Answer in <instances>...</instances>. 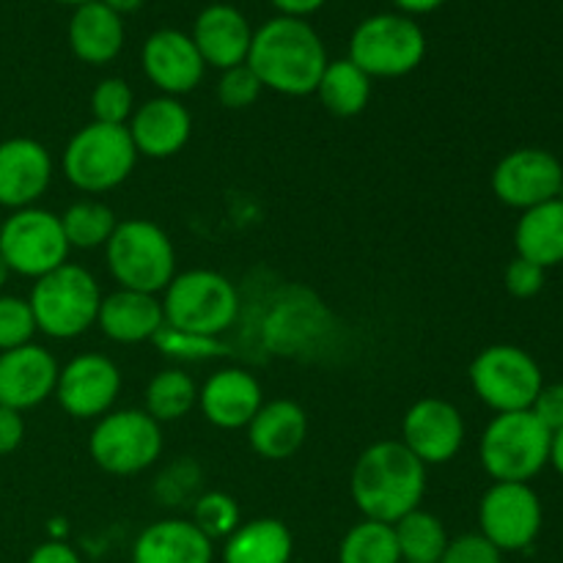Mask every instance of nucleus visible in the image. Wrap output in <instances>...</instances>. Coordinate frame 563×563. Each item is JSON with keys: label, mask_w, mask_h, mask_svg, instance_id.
Here are the masks:
<instances>
[{"label": "nucleus", "mask_w": 563, "mask_h": 563, "mask_svg": "<svg viewBox=\"0 0 563 563\" xmlns=\"http://www.w3.org/2000/svg\"><path fill=\"white\" fill-rule=\"evenodd\" d=\"M88 454L108 476H137L163 454V429L146 410H110L91 429Z\"/></svg>", "instance_id": "9d476101"}, {"label": "nucleus", "mask_w": 563, "mask_h": 563, "mask_svg": "<svg viewBox=\"0 0 563 563\" xmlns=\"http://www.w3.org/2000/svg\"><path fill=\"white\" fill-rule=\"evenodd\" d=\"M102 297L99 280L86 267L66 262L53 273L36 278L27 302L38 333L69 341L97 324Z\"/></svg>", "instance_id": "7ed1b4c3"}, {"label": "nucleus", "mask_w": 563, "mask_h": 563, "mask_svg": "<svg viewBox=\"0 0 563 563\" xmlns=\"http://www.w3.org/2000/svg\"><path fill=\"white\" fill-rule=\"evenodd\" d=\"M121 394V372L108 355L82 352L58 372L55 399L77 421H99L113 410Z\"/></svg>", "instance_id": "4468645a"}, {"label": "nucleus", "mask_w": 563, "mask_h": 563, "mask_svg": "<svg viewBox=\"0 0 563 563\" xmlns=\"http://www.w3.org/2000/svg\"><path fill=\"white\" fill-rule=\"evenodd\" d=\"M245 64L262 88L284 97H308L317 93L330 58L319 33L306 20L273 16L253 31Z\"/></svg>", "instance_id": "f03ea898"}, {"label": "nucleus", "mask_w": 563, "mask_h": 563, "mask_svg": "<svg viewBox=\"0 0 563 563\" xmlns=\"http://www.w3.org/2000/svg\"><path fill=\"white\" fill-rule=\"evenodd\" d=\"M278 9V16H291V20H306L317 14L328 0H269Z\"/></svg>", "instance_id": "c03bdc74"}, {"label": "nucleus", "mask_w": 563, "mask_h": 563, "mask_svg": "<svg viewBox=\"0 0 563 563\" xmlns=\"http://www.w3.org/2000/svg\"><path fill=\"white\" fill-rule=\"evenodd\" d=\"M163 295L165 324L187 333L220 339V333H225L240 313L236 286L214 269L176 273Z\"/></svg>", "instance_id": "0eeeda50"}, {"label": "nucleus", "mask_w": 563, "mask_h": 563, "mask_svg": "<svg viewBox=\"0 0 563 563\" xmlns=\"http://www.w3.org/2000/svg\"><path fill=\"white\" fill-rule=\"evenodd\" d=\"M60 225H64L69 247L93 251V247L108 245L119 220H115L113 209L108 203L97 201V198H80L60 214Z\"/></svg>", "instance_id": "7c9ffc66"}, {"label": "nucleus", "mask_w": 563, "mask_h": 563, "mask_svg": "<svg viewBox=\"0 0 563 563\" xmlns=\"http://www.w3.org/2000/svg\"><path fill=\"white\" fill-rule=\"evenodd\" d=\"M550 465L563 478V429L553 432V438H550Z\"/></svg>", "instance_id": "49530a36"}, {"label": "nucleus", "mask_w": 563, "mask_h": 563, "mask_svg": "<svg viewBox=\"0 0 563 563\" xmlns=\"http://www.w3.org/2000/svg\"><path fill=\"white\" fill-rule=\"evenodd\" d=\"M55 3H66V5H82V3H91V0H55Z\"/></svg>", "instance_id": "8fccbe9b"}, {"label": "nucleus", "mask_w": 563, "mask_h": 563, "mask_svg": "<svg viewBox=\"0 0 563 563\" xmlns=\"http://www.w3.org/2000/svg\"><path fill=\"white\" fill-rule=\"evenodd\" d=\"M467 377H471L473 394L489 410H495V416L531 410L533 399L544 385L537 357L515 344L484 346L473 357Z\"/></svg>", "instance_id": "1a4fd4ad"}, {"label": "nucleus", "mask_w": 563, "mask_h": 563, "mask_svg": "<svg viewBox=\"0 0 563 563\" xmlns=\"http://www.w3.org/2000/svg\"><path fill=\"white\" fill-rule=\"evenodd\" d=\"M291 555L295 537L275 517L242 522L223 544V563H289Z\"/></svg>", "instance_id": "bb28decb"}, {"label": "nucleus", "mask_w": 563, "mask_h": 563, "mask_svg": "<svg viewBox=\"0 0 563 563\" xmlns=\"http://www.w3.org/2000/svg\"><path fill=\"white\" fill-rule=\"evenodd\" d=\"M517 256L542 269L563 264V198L526 209L515 225Z\"/></svg>", "instance_id": "a878e982"}, {"label": "nucleus", "mask_w": 563, "mask_h": 563, "mask_svg": "<svg viewBox=\"0 0 563 563\" xmlns=\"http://www.w3.org/2000/svg\"><path fill=\"white\" fill-rule=\"evenodd\" d=\"M33 335H36V319L31 302L14 295H0V352L33 344Z\"/></svg>", "instance_id": "e433bc0d"}, {"label": "nucleus", "mask_w": 563, "mask_h": 563, "mask_svg": "<svg viewBox=\"0 0 563 563\" xmlns=\"http://www.w3.org/2000/svg\"><path fill=\"white\" fill-rule=\"evenodd\" d=\"M550 438L531 410L498 412L478 440V460L493 482L528 484L550 465Z\"/></svg>", "instance_id": "39448f33"}, {"label": "nucleus", "mask_w": 563, "mask_h": 563, "mask_svg": "<svg viewBox=\"0 0 563 563\" xmlns=\"http://www.w3.org/2000/svg\"><path fill=\"white\" fill-rule=\"evenodd\" d=\"M262 82L253 75L247 64L231 66V69L220 71L218 80V99L223 108L229 110H247L258 97H262Z\"/></svg>", "instance_id": "4c0bfd02"}, {"label": "nucleus", "mask_w": 563, "mask_h": 563, "mask_svg": "<svg viewBox=\"0 0 563 563\" xmlns=\"http://www.w3.org/2000/svg\"><path fill=\"white\" fill-rule=\"evenodd\" d=\"M308 438V416L297 401H264L262 410L247 423V443L253 454L267 462L291 460Z\"/></svg>", "instance_id": "5701e85b"}, {"label": "nucleus", "mask_w": 563, "mask_h": 563, "mask_svg": "<svg viewBox=\"0 0 563 563\" xmlns=\"http://www.w3.org/2000/svg\"><path fill=\"white\" fill-rule=\"evenodd\" d=\"M53 181V157L33 137H9L0 143V207H36Z\"/></svg>", "instance_id": "a211bd4d"}, {"label": "nucleus", "mask_w": 563, "mask_h": 563, "mask_svg": "<svg viewBox=\"0 0 563 563\" xmlns=\"http://www.w3.org/2000/svg\"><path fill=\"white\" fill-rule=\"evenodd\" d=\"M137 152L126 126L91 124L80 126L64 148V176L71 187L88 196L115 190L135 170Z\"/></svg>", "instance_id": "423d86ee"}, {"label": "nucleus", "mask_w": 563, "mask_h": 563, "mask_svg": "<svg viewBox=\"0 0 563 563\" xmlns=\"http://www.w3.org/2000/svg\"><path fill=\"white\" fill-rule=\"evenodd\" d=\"M445 0H394V5L399 9V14L416 16V14H429V11L440 9Z\"/></svg>", "instance_id": "a18cd8bd"}, {"label": "nucleus", "mask_w": 563, "mask_h": 563, "mask_svg": "<svg viewBox=\"0 0 563 563\" xmlns=\"http://www.w3.org/2000/svg\"><path fill=\"white\" fill-rule=\"evenodd\" d=\"M165 324L163 302L157 295L132 289H115L102 297L99 306L97 328L102 330L104 339L115 344H143L152 341Z\"/></svg>", "instance_id": "4be33fe9"}, {"label": "nucleus", "mask_w": 563, "mask_h": 563, "mask_svg": "<svg viewBox=\"0 0 563 563\" xmlns=\"http://www.w3.org/2000/svg\"><path fill=\"white\" fill-rule=\"evenodd\" d=\"M190 522L209 542H218V539H229L242 526V515L229 493L214 489V493H201L192 500Z\"/></svg>", "instance_id": "473e14b6"}, {"label": "nucleus", "mask_w": 563, "mask_h": 563, "mask_svg": "<svg viewBox=\"0 0 563 563\" xmlns=\"http://www.w3.org/2000/svg\"><path fill=\"white\" fill-rule=\"evenodd\" d=\"M141 66L143 75L165 93V97H176L190 93L192 88L201 86L203 64L201 53L192 44L190 33L176 31V27H159L152 36L143 42L141 49Z\"/></svg>", "instance_id": "dca6fc26"}, {"label": "nucleus", "mask_w": 563, "mask_h": 563, "mask_svg": "<svg viewBox=\"0 0 563 563\" xmlns=\"http://www.w3.org/2000/svg\"><path fill=\"white\" fill-rule=\"evenodd\" d=\"M264 405L262 383L245 368H220L198 388V407L212 427L247 429Z\"/></svg>", "instance_id": "aec40b11"}, {"label": "nucleus", "mask_w": 563, "mask_h": 563, "mask_svg": "<svg viewBox=\"0 0 563 563\" xmlns=\"http://www.w3.org/2000/svg\"><path fill=\"white\" fill-rule=\"evenodd\" d=\"M427 58V36L407 14L366 16L352 31L350 60L368 77H405Z\"/></svg>", "instance_id": "6e6552de"}, {"label": "nucleus", "mask_w": 563, "mask_h": 563, "mask_svg": "<svg viewBox=\"0 0 563 563\" xmlns=\"http://www.w3.org/2000/svg\"><path fill=\"white\" fill-rule=\"evenodd\" d=\"M317 97L328 113L352 119V115H361L372 99V77L350 58L330 60L317 86Z\"/></svg>", "instance_id": "cd10ccee"}, {"label": "nucleus", "mask_w": 563, "mask_h": 563, "mask_svg": "<svg viewBox=\"0 0 563 563\" xmlns=\"http://www.w3.org/2000/svg\"><path fill=\"white\" fill-rule=\"evenodd\" d=\"M203 473L190 456H179L174 465L165 467L157 476V484H154V495L163 506H185L201 495Z\"/></svg>", "instance_id": "f704fd0d"}, {"label": "nucleus", "mask_w": 563, "mask_h": 563, "mask_svg": "<svg viewBox=\"0 0 563 563\" xmlns=\"http://www.w3.org/2000/svg\"><path fill=\"white\" fill-rule=\"evenodd\" d=\"M27 563H82V559L66 542H44L33 550Z\"/></svg>", "instance_id": "37998d69"}, {"label": "nucleus", "mask_w": 563, "mask_h": 563, "mask_svg": "<svg viewBox=\"0 0 563 563\" xmlns=\"http://www.w3.org/2000/svg\"><path fill=\"white\" fill-rule=\"evenodd\" d=\"M339 563H401L394 526L377 520L352 526L339 544Z\"/></svg>", "instance_id": "2f4dec72"}, {"label": "nucleus", "mask_w": 563, "mask_h": 563, "mask_svg": "<svg viewBox=\"0 0 563 563\" xmlns=\"http://www.w3.org/2000/svg\"><path fill=\"white\" fill-rule=\"evenodd\" d=\"M495 198L511 209H526L561 198L563 165L548 148L522 146L504 154L489 176Z\"/></svg>", "instance_id": "ddd939ff"}, {"label": "nucleus", "mask_w": 563, "mask_h": 563, "mask_svg": "<svg viewBox=\"0 0 563 563\" xmlns=\"http://www.w3.org/2000/svg\"><path fill=\"white\" fill-rule=\"evenodd\" d=\"M531 412L550 429V434L563 429V383H544L533 399Z\"/></svg>", "instance_id": "a19ab883"}, {"label": "nucleus", "mask_w": 563, "mask_h": 563, "mask_svg": "<svg viewBox=\"0 0 563 563\" xmlns=\"http://www.w3.org/2000/svg\"><path fill=\"white\" fill-rule=\"evenodd\" d=\"M60 214L42 207L16 209L0 225V256L11 273L22 278H42L69 262Z\"/></svg>", "instance_id": "9b49d317"}, {"label": "nucleus", "mask_w": 563, "mask_h": 563, "mask_svg": "<svg viewBox=\"0 0 563 563\" xmlns=\"http://www.w3.org/2000/svg\"><path fill=\"white\" fill-rule=\"evenodd\" d=\"M350 493L363 520L394 526L405 515L421 509L427 465L401 440H379L355 460Z\"/></svg>", "instance_id": "f257e3e1"}, {"label": "nucleus", "mask_w": 563, "mask_h": 563, "mask_svg": "<svg viewBox=\"0 0 563 563\" xmlns=\"http://www.w3.org/2000/svg\"><path fill=\"white\" fill-rule=\"evenodd\" d=\"M440 563H504V553L484 533H462L449 539Z\"/></svg>", "instance_id": "58836bf2"}, {"label": "nucleus", "mask_w": 563, "mask_h": 563, "mask_svg": "<svg viewBox=\"0 0 563 563\" xmlns=\"http://www.w3.org/2000/svg\"><path fill=\"white\" fill-rule=\"evenodd\" d=\"M192 44L201 53L203 64L225 71L247 60L253 42V27L240 9L229 3H212L201 9L192 22Z\"/></svg>", "instance_id": "412c9836"}, {"label": "nucleus", "mask_w": 563, "mask_h": 563, "mask_svg": "<svg viewBox=\"0 0 563 563\" xmlns=\"http://www.w3.org/2000/svg\"><path fill=\"white\" fill-rule=\"evenodd\" d=\"M9 275H11V269L5 267L3 256H0V291H3V286H5V280H9Z\"/></svg>", "instance_id": "09e8293b"}, {"label": "nucleus", "mask_w": 563, "mask_h": 563, "mask_svg": "<svg viewBox=\"0 0 563 563\" xmlns=\"http://www.w3.org/2000/svg\"><path fill=\"white\" fill-rule=\"evenodd\" d=\"M137 157L168 159L187 146L192 135V115L176 97H154L135 108L126 121Z\"/></svg>", "instance_id": "6ab92c4d"}, {"label": "nucleus", "mask_w": 563, "mask_h": 563, "mask_svg": "<svg viewBox=\"0 0 563 563\" xmlns=\"http://www.w3.org/2000/svg\"><path fill=\"white\" fill-rule=\"evenodd\" d=\"M198 405V385L181 368L157 372L146 385V412L157 423L181 421Z\"/></svg>", "instance_id": "c756f323"}, {"label": "nucleus", "mask_w": 563, "mask_h": 563, "mask_svg": "<svg viewBox=\"0 0 563 563\" xmlns=\"http://www.w3.org/2000/svg\"><path fill=\"white\" fill-rule=\"evenodd\" d=\"M394 533L401 563H440L449 548V533L440 517L423 509L410 511L399 522H394Z\"/></svg>", "instance_id": "c85d7f7f"}, {"label": "nucleus", "mask_w": 563, "mask_h": 563, "mask_svg": "<svg viewBox=\"0 0 563 563\" xmlns=\"http://www.w3.org/2000/svg\"><path fill=\"white\" fill-rule=\"evenodd\" d=\"M152 344L157 346L159 355L185 363L212 361V357H220L225 352V346L220 344V339H214V335L187 333V330H176L170 328V324H163V328H159V333L154 335Z\"/></svg>", "instance_id": "72a5a7b5"}, {"label": "nucleus", "mask_w": 563, "mask_h": 563, "mask_svg": "<svg viewBox=\"0 0 563 563\" xmlns=\"http://www.w3.org/2000/svg\"><path fill=\"white\" fill-rule=\"evenodd\" d=\"M467 438L465 418L451 401L429 396L416 401L401 418V443L423 462V465H449L456 460Z\"/></svg>", "instance_id": "2eb2a0df"}, {"label": "nucleus", "mask_w": 563, "mask_h": 563, "mask_svg": "<svg viewBox=\"0 0 563 563\" xmlns=\"http://www.w3.org/2000/svg\"><path fill=\"white\" fill-rule=\"evenodd\" d=\"M544 280H548V269L528 262V258L515 256L506 264L504 286L511 297H517V300H531V297H537L539 291L544 289Z\"/></svg>", "instance_id": "ea45409f"}, {"label": "nucleus", "mask_w": 563, "mask_h": 563, "mask_svg": "<svg viewBox=\"0 0 563 563\" xmlns=\"http://www.w3.org/2000/svg\"><path fill=\"white\" fill-rule=\"evenodd\" d=\"M58 361L38 344L0 352V407L25 412L55 396Z\"/></svg>", "instance_id": "f3484780"}, {"label": "nucleus", "mask_w": 563, "mask_h": 563, "mask_svg": "<svg viewBox=\"0 0 563 563\" xmlns=\"http://www.w3.org/2000/svg\"><path fill=\"white\" fill-rule=\"evenodd\" d=\"M135 113V97L126 80L121 77H104L91 91V115L99 124L126 126V121Z\"/></svg>", "instance_id": "c9c22d12"}, {"label": "nucleus", "mask_w": 563, "mask_h": 563, "mask_svg": "<svg viewBox=\"0 0 563 563\" xmlns=\"http://www.w3.org/2000/svg\"><path fill=\"white\" fill-rule=\"evenodd\" d=\"M104 258L119 289L159 295L176 278L174 242L152 220L130 218L115 225Z\"/></svg>", "instance_id": "20e7f679"}, {"label": "nucleus", "mask_w": 563, "mask_h": 563, "mask_svg": "<svg viewBox=\"0 0 563 563\" xmlns=\"http://www.w3.org/2000/svg\"><path fill=\"white\" fill-rule=\"evenodd\" d=\"M102 3L108 5L110 11H115L119 16H124V14H135V11L143 5V0H102Z\"/></svg>", "instance_id": "de8ad7c7"}, {"label": "nucleus", "mask_w": 563, "mask_h": 563, "mask_svg": "<svg viewBox=\"0 0 563 563\" xmlns=\"http://www.w3.org/2000/svg\"><path fill=\"white\" fill-rule=\"evenodd\" d=\"M544 509L531 484L495 482L478 504V528L500 553L528 550L542 533Z\"/></svg>", "instance_id": "f8f14e48"}, {"label": "nucleus", "mask_w": 563, "mask_h": 563, "mask_svg": "<svg viewBox=\"0 0 563 563\" xmlns=\"http://www.w3.org/2000/svg\"><path fill=\"white\" fill-rule=\"evenodd\" d=\"M0 225H3V214H0Z\"/></svg>", "instance_id": "3c124183"}, {"label": "nucleus", "mask_w": 563, "mask_h": 563, "mask_svg": "<svg viewBox=\"0 0 563 563\" xmlns=\"http://www.w3.org/2000/svg\"><path fill=\"white\" fill-rule=\"evenodd\" d=\"M22 440H25V421H22V412L0 407V456L14 454L22 445Z\"/></svg>", "instance_id": "79ce46f5"}, {"label": "nucleus", "mask_w": 563, "mask_h": 563, "mask_svg": "<svg viewBox=\"0 0 563 563\" xmlns=\"http://www.w3.org/2000/svg\"><path fill=\"white\" fill-rule=\"evenodd\" d=\"M212 544L190 520L168 517L143 528L132 544V563H212Z\"/></svg>", "instance_id": "b1692460"}, {"label": "nucleus", "mask_w": 563, "mask_h": 563, "mask_svg": "<svg viewBox=\"0 0 563 563\" xmlns=\"http://www.w3.org/2000/svg\"><path fill=\"white\" fill-rule=\"evenodd\" d=\"M69 47L82 64H110L124 47V16L110 11L102 0L77 5L69 20Z\"/></svg>", "instance_id": "393cba45"}]
</instances>
